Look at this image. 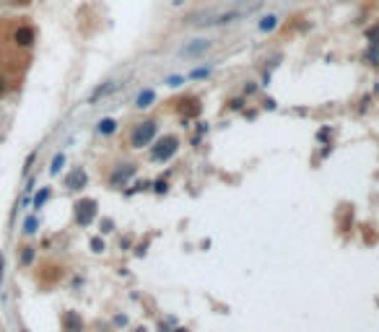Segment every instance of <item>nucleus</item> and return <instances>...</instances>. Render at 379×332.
I'll list each match as a JSON object with an SVG mask.
<instances>
[{"label": "nucleus", "instance_id": "393cba45", "mask_svg": "<svg viewBox=\"0 0 379 332\" xmlns=\"http://www.w3.org/2000/svg\"><path fill=\"white\" fill-rule=\"evenodd\" d=\"M115 226H112V221H102V233H109Z\"/></svg>", "mask_w": 379, "mask_h": 332}, {"label": "nucleus", "instance_id": "6e6552de", "mask_svg": "<svg viewBox=\"0 0 379 332\" xmlns=\"http://www.w3.org/2000/svg\"><path fill=\"white\" fill-rule=\"evenodd\" d=\"M179 112H182L185 117H190V119L198 117V115H200V99H195V96H187V99H182V101H179Z\"/></svg>", "mask_w": 379, "mask_h": 332}, {"label": "nucleus", "instance_id": "7ed1b4c3", "mask_svg": "<svg viewBox=\"0 0 379 332\" xmlns=\"http://www.w3.org/2000/svg\"><path fill=\"white\" fill-rule=\"evenodd\" d=\"M177 148H179L177 135H164V138L156 140L154 150H151V161H169V158L177 153Z\"/></svg>", "mask_w": 379, "mask_h": 332}, {"label": "nucleus", "instance_id": "ddd939ff", "mask_svg": "<svg viewBox=\"0 0 379 332\" xmlns=\"http://www.w3.org/2000/svg\"><path fill=\"white\" fill-rule=\"evenodd\" d=\"M117 86H120V83H104V86H99L94 94H91V99H88V101H91V104L99 101L102 96H107V94H112V91H117Z\"/></svg>", "mask_w": 379, "mask_h": 332}, {"label": "nucleus", "instance_id": "aec40b11", "mask_svg": "<svg viewBox=\"0 0 379 332\" xmlns=\"http://www.w3.org/2000/svg\"><path fill=\"white\" fill-rule=\"evenodd\" d=\"M91 252H96V254L104 252V239H102V236H94V239H91Z\"/></svg>", "mask_w": 379, "mask_h": 332}, {"label": "nucleus", "instance_id": "1a4fd4ad", "mask_svg": "<svg viewBox=\"0 0 379 332\" xmlns=\"http://www.w3.org/2000/svg\"><path fill=\"white\" fill-rule=\"evenodd\" d=\"M63 327L65 332H81L83 330V319L78 312H65L63 314Z\"/></svg>", "mask_w": 379, "mask_h": 332}, {"label": "nucleus", "instance_id": "bb28decb", "mask_svg": "<svg viewBox=\"0 0 379 332\" xmlns=\"http://www.w3.org/2000/svg\"><path fill=\"white\" fill-rule=\"evenodd\" d=\"M34 158H36V153H32V156H29V158H26V166H24V171H29V169H32Z\"/></svg>", "mask_w": 379, "mask_h": 332}, {"label": "nucleus", "instance_id": "6ab92c4d", "mask_svg": "<svg viewBox=\"0 0 379 332\" xmlns=\"http://www.w3.org/2000/svg\"><path fill=\"white\" fill-rule=\"evenodd\" d=\"M34 260V247H24V252H21V265H32Z\"/></svg>", "mask_w": 379, "mask_h": 332}, {"label": "nucleus", "instance_id": "412c9836", "mask_svg": "<svg viewBox=\"0 0 379 332\" xmlns=\"http://www.w3.org/2000/svg\"><path fill=\"white\" fill-rule=\"evenodd\" d=\"M154 190H156L158 195H164L166 190H169V184H166V179H158V182H154Z\"/></svg>", "mask_w": 379, "mask_h": 332}, {"label": "nucleus", "instance_id": "423d86ee", "mask_svg": "<svg viewBox=\"0 0 379 332\" xmlns=\"http://www.w3.org/2000/svg\"><path fill=\"white\" fill-rule=\"evenodd\" d=\"M88 184V174L81 169V166H75V169L70 171V174L65 177V187L68 190H73V192H78V190H83V187Z\"/></svg>", "mask_w": 379, "mask_h": 332}, {"label": "nucleus", "instance_id": "a878e982", "mask_svg": "<svg viewBox=\"0 0 379 332\" xmlns=\"http://www.w3.org/2000/svg\"><path fill=\"white\" fill-rule=\"evenodd\" d=\"M115 324H120V327H122V324H127V316H125V314H117V316H115Z\"/></svg>", "mask_w": 379, "mask_h": 332}, {"label": "nucleus", "instance_id": "f257e3e1", "mask_svg": "<svg viewBox=\"0 0 379 332\" xmlns=\"http://www.w3.org/2000/svg\"><path fill=\"white\" fill-rule=\"evenodd\" d=\"M156 133H158V122H156V119H143L140 125L133 127V133H130V146H133V148H146L148 143L156 138Z\"/></svg>", "mask_w": 379, "mask_h": 332}, {"label": "nucleus", "instance_id": "b1692460", "mask_svg": "<svg viewBox=\"0 0 379 332\" xmlns=\"http://www.w3.org/2000/svg\"><path fill=\"white\" fill-rule=\"evenodd\" d=\"M229 107H231V109H241V107H244V99H231Z\"/></svg>", "mask_w": 379, "mask_h": 332}, {"label": "nucleus", "instance_id": "0eeeda50", "mask_svg": "<svg viewBox=\"0 0 379 332\" xmlns=\"http://www.w3.org/2000/svg\"><path fill=\"white\" fill-rule=\"evenodd\" d=\"M130 177H135V164H122L117 171H112L109 184H112V187H120V184H125Z\"/></svg>", "mask_w": 379, "mask_h": 332}, {"label": "nucleus", "instance_id": "20e7f679", "mask_svg": "<svg viewBox=\"0 0 379 332\" xmlns=\"http://www.w3.org/2000/svg\"><path fill=\"white\" fill-rule=\"evenodd\" d=\"M216 16H218L216 8H200V11H192V13H190V16L185 18V24H192V26H210V24H216Z\"/></svg>", "mask_w": 379, "mask_h": 332}, {"label": "nucleus", "instance_id": "9d476101", "mask_svg": "<svg viewBox=\"0 0 379 332\" xmlns=\"http://www.w3.org/2000/svg\"><path fill=\"white\" fill-rule=\"evenodd\" d=\"M13 39H16L18 47H29V44L34 42V29L32 26H18L16 34H13Z\"/></svg>", "mask_w": 379, "mask_h": 332}, {"label": "nucleus", "instance_id": "f03ea898", "mask_svg": "<svg viewBox=\"0 0 379 332\" xmlns=\"http://www.w3.org/2000/svg\"><path fill=\"white\" fill-rule=\"evenodd\" d=\"M96 213H99V202L96 200H91V198H83V200H78L73 205V216H75V223L78 226H91L96 221Z\"/></svg>", "mask_w": 379, "mask_h": 332}, {"label": "nucleus", "instance_id": "f8f14e48", "mask_svg": "<svg viewBox=\"0 0 379 332\" xmlns=\"http://www.w3.org/2000/svg\"><path fill=\"white\" fill-rule=\"evenodd\" d=\"M276 26H278V16H276V13H268V16H262V18H260V24H257V29H260L262 34L273 32Z\"/></svg>", "mask_w": 379, "mask_h": 332}, {"label": "nucleus", "instance_id": "39448f33", "mask_svg": "<svg viewBox=\"0 0 379 332\" xmlns=\"http://www.w3.org/2000/svg\"><path fill=\"white\" fill-rule=\"evenodd\" d=\"M210 47H213V42H210V39H192V42H187L185 47L179 50V55L182 57H203Z\"/></svg>", "mask_w": 379, "mask_h": 332}, {"label": "nucleus", "instance_id": "5701e85b", "mask_svg": "<svg viewBox=\"0 0 379 332\" xmlns=\"http://www.w3.org/2000/svg\"><path fill=\"white\" fill-rule=\"evenodd\" d=\"M166 86H172V88L182 86V75H172V78H166Z\"/></svg>", "mask_w": 379, "mask_h": 332}, {"label": "nucleus", "instance_id": "4be33fe9", "mask_svg": "<svg viewBox=\"0 0 379 332\" xmlns=\"http://www.w3.org/2000/svg\"><path fill=\"white\" fill-rule=\"evenodd\" d=\"M208 73H210L208 67H198V70H192V73H190V78H206Z\"/></svg>", "mask_w": 379, "mask_h": 332}, {"label": "nucleus", "instance_id": "dca6fc26", "mask_svg": "<svg viewBox=\"0 0 379 332\" xmlns=\"http://www.w3.org/2000/svg\"><path fill=\"white\" fill-rule=\"evenodd\" d=\"M47 200H50V187H42V190L34 195V208H42Z\"/></svg>", "mask_w": 379, "mask_h": 332}, {"label": "nucleus", "instance_id": "f3484780", "mask_svg": "<svg viewBox=\"0 0 379 332\" xmlns=\"http://www.w3.org/2000/svg\"><path fill=\"white\" fill-rule=\"evenodd\" d=\"M63 164H65V153H57L55 158H52V164H50V174H60Z\"/></svg>", "mask_w": 379, "mask_h": 332}, {"label": "nucleus", "instance_id": "cd10ccee", "mask_svg": "<svg viewBox=\"0 0 379 332\" xmlns=\"http://www.w3.org/2000/svg\"><path fill=\"white\" fill-rule=\"evenodd\" d=\"M3 94H5V78L0 75V96H3Z\"/></svg>", "mask_w": 379, "mask_h": 332}, {"label": "nucleus", "instance_id": "2eb2a0df", "mask_svg": "<svg viewBox=\"0 0 379 332\" xmlns=\"http://www.w3.org/2000/svg\"><path fill=\"white\" fill-rule=\"evenodd\" d=\"M366 57H369L374 65H379V39H371V44H369V52H366Z\"/></svg>", "mask_w": 379, "mask_h": 332}, {"label": "nucleus", "instance_id": "c756f323", "mask_svg": "<svg viewBox=\"0 0 379 332\" xmlns=\"http://www.w3.org/2000/svg\"><path fill=\"white\" fill-rule=\"evenodd\" d=\"M174 332H187V330H185V327H177V330H174Z\"/></svg>", "mask_w": 379, "mask_h": 332}, {"label": "nucleus", "instance_id": "a211bd4d", "mask_svg": "<svg viewBox=\"0 0 379 332\" xmlns=\"http://www.w3.org/2000/svg\"><path fill=\"white\" fill-rule=\"evenodd\" d=\"M36 226H39L36 216H29L26 221H24V231H26V233H36Z\"/></svg>", "mask_w": 379, "mask_h": 332}, {"label": "nucleus", "instance_id": "c85d7f7f", "mask_svg": "<svg viewBox=\"0 0 379 332\" xmlns=\"http://www.w3.org/2000/svg\"><path fill=\"white\" fill-rule=\"evenodd\" d=\"M0 285H3V252H0Z\"/></svg>", "mask_w": 379, "mask_h": 332}, {"label": "nucleus", "instance_id": "9b49d317", "mask_svg": "<svg viewBox=\"0 0 379 332\" xmlns=\"http://www.w3.org/2000/svg\"><path fill=\"white\" fill-rule=\"evenodd\" d=\"M154 99H156L154 88H146V91H140V94H138V99H135V107H140V109H148L151 104H154Z\"/></svg>", "mask_w": 379, "mask_h": 332}, {"label": "nucleus", "instance_id": "4468645a", "mask_svg": "<svg viewBox=\"0 0 379 332\" xmlns=\"http://www.w3.org/2000/svg\"><path fill=\"white\" fill-rule=\"evenodd\" d=\"M96 130H99L102 135H112V133L117 130V122H115V119H112V117H104L102 122L96 125Z\"/></svg>", "mask_w": 379, "mask_h": 332}]
</instances>
